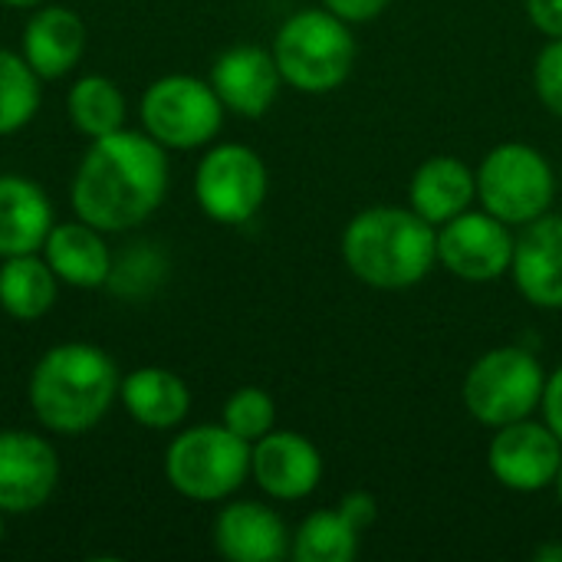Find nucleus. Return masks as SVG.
<instances>
[{
	"instance_id": "nucleus-9",
	"label": "nucleus",
	"mask_w": 562,
	"mask_h": 562,
	"mask_svg": "<svg viewBox=\"0 0 562 562\" xmlns=\"http://www.w3.org/2000/svg\"><path fill=\"white\" fill-rule=\"evenodd\" d=\"M267 165L263 158L237 142L207 148L194 171L198 207L217 224H247L267 201Z\"/></svg>"
},
{
	"instance_id": "nucleus-12",
	"label": "nucleus",
	"mask_w": 562,
	"mask_h": 562,
	"mask_svg": "<svg viewBox=\"0 0 562 562\" xmlns=\"http://www.w3.org/2000/svg\"><path fill=\"white\" fill-rule=\"evenodd\" d=\"M59 481V461L46 438L33 431H0V510H40Z\"/></svg>"
},
{
	"instance_id": "nucleus-7",
	"label": "nucleus",
	"mask_w": 562,
	"mask_h": 562,
	"mask_svg": "<svg viewBox=\"0 0 562 562\" xmlns=\"http://www.w3.org/2000/svg\"><path fill=\"white\" fill-rule=\"evenodd\" d=\"M547 389V372L540 359L520 346H501L484 352L464 379V405L474 422L487 428H504L530 418Z\"/></svg>"
},
{
	"instance_id": "nucleus-31",
	"label": "nucleus",
	"mask_w": 562,
	"mask_h": 562,
	"mask_svg": "<svg viewBox=\"0 0 562 562\" xmlns=\"http://www.w3.org/2000/svg\"><path fill=\"white\" fill-rule=\"evenodd\" d=\"M540 408H543V422L553 428V435L562 441V366L553 375H547V389H543Z\"/></svg>"
},
{
	"instance_id": "nucleus-27",
	"label": "nucleus",
	"mask_w": 562,
	"mask_h": 562,
	"mask_svg": "<svg viewBox=\"0 0 562 562\" xmlns=\"http://www.w3.org/2000/svg\"><path fill=\"white\" fill-rule=\"evenodd\" d=\"M533 86L540 102L562 119V40H550L533 66Z\"/></svg>"
},
{
	"instance_id": "nucleus-19",
	"label": "nucleus",
	"mask_w": 562,
	"mask_h": 562,
	"mask_svg": "<svg viewBox=\"0 0 562 562\" xmlns=\"http://www.w3.org/2000/svg\"><path fill=\"white\" fill-rule=\"evenodd\" d=\"M408 198L415 214L441 227L471 207L477 198V175L454 155H435L415 168Z\"/></svg>"
},
{
	"instance_id": "nucleus-20",
	"label": "nucleus",
	"mask_w": 562,
	"mask_h": 562,
	"mask_svg": "<svg viewBox=\"0 0 562 562\" xmlns=\"http://www.w3.org/2000/svg\"><path fill=\"white\" fill-rule=\"evenodd\" d=\"M86 49V26L69 7H43L26 20L23 59L40 79L66 76Z\"/></svg>"
},
{
	"instance_id": "nucleus-6",
	"label": "nucleus",
	"mask_w": 562,
	"mask_h": 562,
	"mask_svg": "<svg viewBox=\"0 0 562 562\" xmlns=\"http://www.w3.org/2000/svg\"><path fill=\"white\" fill-rule=\"evenodd\" d=\"M477 201L510 227L543 217L557 194V175L547 155L527 142H501L477 165Z\"/></svg>"
},
{
	"instance_id": "nucleus-14",
	"label": "nucleus",
	"mask_w": 562,
	"mask_h": 562,
	"mask_svg": "<svg viewBox=\"0 0 562 562\" xmlns=\"http://www.w3.org/2000/svg\"><path fill=\"white\" fill-rule=\"evenodd\" d=\"M211 86L227 112L240 119H260L280 95L283 76L273 49L231 46L211 66Z\"/></svg>"
},
{
	"instance_id": "nucleus-3",
	"label": "nucleus",
	"mask_w": 562,
	"mask_h": 562,
	"mask_svg": "<svg viewBox=\"0 0 562 562\" xmlns=\"http://www.w3.org/2000/svg\"><path fill=\"white\" fill-rule=\"evenodd\" d=\"M342 260L375 290H408L438 263V227L412 207H369L342 231Z\"/></svg>"
},
{
	"instance_id": "nucleus-21",
	"label": "nucleus",
	"mask_w": 562,
	"mask_h": 562,
	"mask_svg": "<svg viewBox=\"0 0 562 562\" xmlns=\"http://www.w3.org/2000/svg\"><path fill=\"white\" fill-rule=\"evenodd\" d=\"M119 398H122L125 412L142 428H151V431H171L191 412V392H188L184 379L175 375L171 369H158V366L128 372L119 385Z\"/></svg>"
},
{
	"instance_id": "nucleus-30",
	"label": "nucleus",
	"mask_w": 562,
	"mask_h": 562,
	"mask_svg": "<svg viewBox=\"0 0 562 562\" xmlns=\"http://www.w3.org/2000/svg\"><path fill=\"white\" fill-rule=\"evenodd\" d=\"M323 7L333 10L336 16H342V20L352 26V23H369V20H375V16L389 7V0H323Z\"/></svg>"
},
{
	"instance_id": "nucleus-8",
	"label": "nucleus",
	"mask_w": 562,
	"mask_h": 562,
	"mask_svg": "<svg viewBox=\"0 0 562 562\" xmlns=\"http://www.w3.org/2000/svg\"><path fill=\"white\" fill-rule=\"evenodd\" d=\"M224 112L227 109L217 99L214 86L184 72L155 79L138 102L142 128L161 148H178V151L207 145L221 132Z\"/></svg>"
},
{
	"instance_id": "nucleus-22",
	"label": "nucleus",
	"mask_w": 562,
	"mask_h": 562,
	"mask_svg": "<svg viewBox=\"0 0 562 562\" xmlns=\"http://www.w3.org/2000/svg\"><path fill=\"white\" fill-rule=\"evenodd\" d=\"M56 273L36 254L7 257L0 267V306L7 316L33 323L56 303Z\"/></svg>"
},
{
	"instance_id": "nucleus-11",
	"label": "nucleus",
	"mask_w": 562,
	"mask_h": 562,
	"mask_svg": "<svg viewBox=\"0 0 562 562\" xmlns=\"http://www.w3.org/2000/svg\"><path fill=\"white\" fill-rule=\"evenodd\" d=\"M562 464V441L547 422H514L497 428L487 448L494 481L514 494H537L553 487Z\"/></svg>"
},
{
	"instance_id": "nucleus-4",
	"label": "nucleus",
	"mask_w": 562,
	"mask_h": 562,
	"mask_svg": "<svg viewBox=\"0 0 562 562\" xmlns=\"http://www.w3.org/2000/svg\"><path fill=\"white\" fill-rule=\"evenodd\" d=\"M356 53L349 23L326 7H310L286 16L273 40V59L283 82L306 95L339 89L352 76Z\"/></svg>"
},
{
	"instance_id": "nucleus-33",
	"label": "nucleus",
	"mask_w": 562,
	"mask_h": 562,
	"mask_svg": "<svg viewBox=\"0 0 562 562\" xmlns=\"http://www.w3.org/2000/svg\"><path fill=\"white\" fill-rule=\"evenodd\" d=\"M0 3H7V7H33L40 0H0Z\"/></svg>"
},
{
	"instance_id": "nucleus-25",
	"label": "nucleus",
	"mask_w": 562,
	"mask_h": 562,
	"mask_svg": "<svg viewBox=\"0 0 562 562\" xmlns=\"http://www.w3.org/2000/svg\"><path fill=\"white\" fill-rule=\"evenodd\" d=\"M40 109V76L20 56L0 46V135H13L33 122Z\"/></svg>"
},
{
	"instance_id": "nucleus-17",
	"label": "nucleus",
	"mask_w": 562,
	"mask_h": 562,
	"mask_svg": "<svg viewBox=\"0 0 562 562\" xmlns=\"http://www.w3.org/2000/svg\"><path fill=\"white\" fill-rule=\"evenodd\" d=\"M43 260L49 263L59 283L79 290H95L112 277V250L102 240V231L86 221L53 224L43 244Z\"/></svg>"
},
{
	"instance_id": "nucleus-18",
	"label": "nucleus",
	"mask_w": 562,
	"mask_h": 562,
	"mask_svg": "<svg viewBox=\"0 0 562 562\" xmlns=\"http://www.w3.org/2000/svg\"><path fill=\"white\" fill-rule=\"evenodd\" d=\"M53 231L46 191L20 175H0V260L43 250Z\"/></svg>"
},
{
	"instance_id": "nucleus-10",
	"label": "nucleus",
	"mask_w": 562,
	"mask_h": 562,
	"mask_svg": "<svg viewBox=\"0 0 562 562\" xmlns=\"http://www.w3.org/2000/svg\"><path fill=\"white\" fill-rule=\"evenodd\" d=\"M517 237L487 211H464L438 227V263L468 283H494L510 273Z\"/></svg>"
},
{
	"instance_id": "nucleus-24",
	"label": "nucleus",
	"mask_w": 562,
	"mask_h": 562,
	"mask_svg": "<svg viewBox=\"0 0 562 562\" xmlns=\"http://www.w3.org/2000/svg\"><path fill=\"white\" fill-rule=\"evenodd\" d=\"M359 537L339 510H316L293 533L290 553L300 562H349L359 557Z\"/></svg>"
},
{
	"instance_id": "nucleus-1",
	"label": "nucleus",
	"mask_w": 562,
	"mask_h": 562,
	"mask_svg": "<svg viewBox=\"0 0 562 562\" xmlns=\"http://www.w3.org/2000/svg\"><path fill=\"white\" fill-rule=\"evenodd\" d=\"M168 148L148 132L119 128L92 138L72 178V211L102 234L148 221L168 194Z\"/></svg>"
},
{
	"instance_id": "nucleus-5",
	"label": "nucleus",
	"mask_w": 562,
	"mask_h": 562,
	"mask_svg": "<svg viewBox=\"0 0 562 562\" xmlns=\"http://www.w3.org/2000/svg\"><path fill=\"white\" fill-rule=\"evenodd\" d=\"M250 448L224 425H198L181 431L165 451V477L171 491L198 504H217L237 494L250 474Z\"/></svg>"
},
{
	"instance_id": "nucleus-15",
	"label": "nucleus",
	"mask_w": 562,
	"mask_h": 562,
	"mask_svg": "<svg viewBox=\"0 0 562 562\" xmlns=\"http://www.w3.org/2000/svg\"><path fill=\"white\" fill-rule=\"evenodd\" d=\"M514 283L537 310H562V214H543L524 224L514 263Z\"/></svg>"
},
{
	"instance_id": "nucleus-16",
	"label": "nucleus",
	"mask_w": 562,
	"mask_h": 562,
	"mask_svg": "<svg viewBox=\"0 0 562 562\" xmlns=\"http://www.w3.org/2000/svg\"><path fill=\"white\" fill-rule=\"evenodd\" d=\"M290 540L283 517L257 501L227 504L214 520V547L231 562H280Z\"/></svg>"
},
{
	"instance_id": "nucleus-13",
	"label": "nucleus",
	"mask_w": 562,
	"mask_h": 562,
	"mask_svg": "<svg viewBox=\"0 0 562 562\" xmlns=\"http://www.w3.org/2000/svg\"><path fill=\"white\" fill-rule=\"evenodd\" d=\"M250 477L273 501H303L323 481V454L310 438L273 428L250 448Z\"/></svg>"
},
{
	"instance_id": "nucleus-34",
	"label": "nucleus",
	"mask_w": 562,
	"mask_h": 562,
	"mask_svg": "<svg viewBox=\"0 0 562 562\" xmlns=\"http://www.w3.org/2000/svg\"><path fill=\"white\" fill-rule=\"evenodd\" d=\"M553 487H557V497H560V504H562V464H560V474H557V481H553Z\"/></svg>"
},
{
	"instance_id": "nucleus-35",
	"label": "nucleus",
	"mask_w": 562,
	"mask_h": 562,
	"mask_svg": "<svg viewBox=\"0 0 562 562\" xmlns=\"http://www.w3.org/2000/svg\"><path fill=\"white\" fill-rule=\"evenodd\" d=\"M0 540H3V510H0Z\"/></svg>"
},
{
	"instance_id": "nucleus-29",
	"label": "nucleus",
	"mask_w": 562,
	"mask_h": 562,
	"mask_svg": "<svg viewBox=\"0 0 562 562\" xmlns=\"http://www.w3.org/2000/svg\"><path fill=\"white\" fill-rule=\"evenodd\" d=\"M530 23L550 36V40H562V0H524Z\"/></svg>"
},
{
	"instance_id": "nucleus-26",
	"label": "nucleus",
	"mask_w": 562,
	"mask_h": 562,
	"mask_svg": "<svg viewBox=\"0 0 562 562\" xmlns=\"http://www.w3.org/2000/svg\"><path fill=\"white\" fill-rule=\"evenodd\" d=\"M221 425L231 428L237 438H244L247 445H257L263 435H270L277 428V405L270 398V392L247 385L237 389L227 402H224V415Z\"/></svg>"
},
{
	"instance_id": "nucleus-2",
	"label": "nucleus",
	"mask_w": 562,
	"mask_h": 562,
	"mask_svg": "<svg viewBox=\"0 0 562 562\" xmlns=\"http://www.w3.org/2000/svg\"><path fill=\"white\" fill-rule=\"evenodd\" d=\"M122 375L112 356L92 342H63L40 356L30 375V405L53 435L92 431L119 398Z\"/></svg>"
},
{
	"instance_id": "nucleus-28",
	"label": "nucleus",
	"mask_w": 562,
	"mask_h": 562,
	"mask_svg": "<svg viewBox=\"0 0 562 562\" xmlns=\"http://www.w3.org/2000/svg\"><path fill=\"white\" fill-rule=\"evenodd\" d=\"M339 514L362 533V530H369V527L379 520V501H375L369 491H352V494L342 497Z\"/></svg>"
},
{
	"instance_id": "nucleus-23",
	"label": "nucleus",
	"mask_w": 562,
	"mask_h": 562,
	"mask_svg": "<svg viewBox=\"0 0 562 562\" xmlns=\"http://www.w3.org/2000/svg\"><path fill=\"white\" fill-rule=\"evenodd\" d=\"M66 112L76 132L86 138H102L125 128V95L105 76H82L66 95Z\"/></svg>"
},
{
	"instance_id": "nucleus-32",
	"label": "nucleus",
	"mask_w": 562,
	"mask_h": 562,
	"mask_svg": "<svg viewBox=\"0 0 562 562\" xmlns=\"http://www.w3.org/2000/svg\"><path fill=\"white\" fill-rule=\"evenodd\" d=\"M537 560H540V562H562V547H560V543L540 547V550H537Z\"/></svg>"
}]
</instances>
